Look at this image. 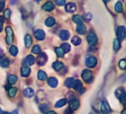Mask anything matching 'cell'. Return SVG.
<instances>
[{
  "label": "cell",
  "mask_w": 126,
  "mask_h": 114,
  "mask_svg": "<svg viewBox=\"0 0 126 114\" xmlns=\"http://www.w3.org/2000/svg\"><path fill=\"white\" fill-rule=\"evenodd\" d=\"M82 78L86 83H91L93 81V73L90 70L86 69L82 72Z\"/></svg>",
  "instance_id": "obj_1"
},
{
  "label": "cell",
  "mask_w": 126,
  "mask_h": 114,
  "mask_svg": "<svg viewBox=\"0 0 126 114\" xmlns=\"http://www.w3.org/2000/svg\"><path fill=\"white\" fill-rule=\"evenodd\" d=\"M6 42L8 44H12L13 42V29L11 27L6 28Z\"/></svg>",
  "instance_id": "obj_2"
},
{
  "label": "cell",
  "mask_w": 126,
  "mask_h": 114,
  "mask_svg": "<svg viewBox=\"0 0 126 114\" xmlns=\"http://www.w3.org/2000/svg\"><path fill=\"white\" fill-rule=\"evenodd\" d=\"M97 63V59L94 56H90L86 59V65L89 68H94Z\"/></svg>",
  "instance_id": "obj_3"
},
{
  "label": "cell",
  "mask_w": 126,
  "mask_h": 114,
  "mask_svg": "<svg viewBox=\"0 0 126 114\" xmlns=\"http://www.w3.org/2000/svg\"><path fill=\"white\" fill-rule=\"evenodd\" d=\"M47 61V55L46 53L44 52H40L38 53V56H37V63L39 66H43Z\"/></svg>",
  "instance_id": "obj_4"
},
{
  "label": "cell",
  "mask_w": 126,
  "mask_h": 114,
  "mask_svg": "<svg viewBox=\"0 0 126 114\" xmlns=\"http://www.w3.org/2000/svg\"><path fill=\"white\" fill-rule=\"evenodd\" d=\"M116 34H117V37L120 38V39H124L125 38V35H126V29L124 27L120 26L117 28V30H116Z\"/></svg>",
  "instance_id": "obj_5"
},
{
  "label": "cell",
  "mask_w": 126,
  "mask_h": 114,
  "mask_svg": "<svg viewBox=\"0 0 126 114\" xmlns=\"http://www.w3.org/2000/svg\"><path fill=\"white\" fill-rule=\"evenodd\" d=\"M34 62H35V59H34V57H33V56H32V55H28V56L24 59V61H23L24 65H25V66H27V67L33 65V64H34Z\"/></svg>",
  "instance_id": "obj_6"
},
{
  "label": "cell",
  "mask_w": 126,
  "mask_h": 114,
  "mask_svg": "<svg viewBox=\"0 0 126 114\" xmlns=\"http://www.w3.org/2000/svg\"><path fill=\"white\" fill-rule=\"evenodd\" d=\"M87 41L90 45H94L96 42H97V38H96V35L94 33H89L87 35Z\"/></svg>",
  "instance_id": "obj_7"
},
{
  "label": "cell",
  "mask_w": 126,
  "mask_h": 114,
  "mask_svg": "<svg viewBox=\"0 0 126 114\" xmlns=\"http://www.w3.org/2000/svg\"><path fill=\"white\" fill-rule=\"evenodd\" d=\"M100 110H101L102 114H109L110 108H109V105H108V103H107L106 101H102V102H101Z\"/></svg>",
  "instance_id": "obj_8"
},
{
  "label": "cell",
  "mask_w": 126,
  "mask_h": 114,
  "mask_svg": "<svg viewBox=\"0 0 126 114\" xmlns=\"http://www.w3.org/2000/svg\"><path fill=\"white\" fill-rule=\"evenodd\" d=\"M34 37L36 38V39H38V40H43L44 39V37H45V33H44V31L42 30V29H36L35 31H34Z\"/></svg>",
  "instance_id": "obj_9"
},
{
  "label": "cell",
  "mask_w": 126,
  "mask_h": 114,
  "mask_svg": "<svg viewBox=\"0 0 126 114\" xmlns=\"http://www.w3.org/2000/svg\"><path fill=\"white\" fill-rule=\"evenodd\" d=\"M42 9H43L44 11L50 12V11H52V10L54 9V4H53L51 1H47V2H45V3L43 4Z\"/></svg>",
  "instance_id": "obj_10"
},
{
  "label": "cell",
  "mask_w": 126,
  "mask_h": 114,
  "mask_svg": "<svg viewBox=\"0 0 126 114\" xmlns=\"http://www.w3.org/2000/svg\"><path fill=\"white\" fill-rule=\"evenodd\" d=\"M59 37L62 40H67L70 37V32L68 30H66V29H62V30L59 31Z\"/></svg>",
  "instance_id": "obj_11"
},
{
  "label": "cell",
  "mask_w": 126,
  "mask_h": 114,
  "mask_svg": "<svg viewBox=\"0 0 126 114\" xmlns=\"http://www.w3.org/2000/svg\"><path fill=\"white\" fill-rule=\"evenodd\" d=\"M65 9H66V11H67L68 13H73V12H75V11H76L77 6H76V4H75V3L70 2V3H68V4L65 6Z\"/></svg>",
  "instance_id": "obj_12"
},
{
  "label": "cell",
  "mask_w": 126,
  "mask_h": 114,
  "mask_svg": "<svg viewBox=\"0 0 126 114\" xmlns=\"http://www.w3.org/2000/svg\"><path fill=\"white\" fill-rule=\"evenodd\" d=\"M47 83H48L49 86H51V87H56L57 85H58V81H57V79L54 78V77H50V78H48Z\"/></svg>",
  "instance_id": "obj_13"
},
{
  "label": "cell",
  "mask_w": 126,
  "mask_h": 114,
  "mask_svg": "<svg viewBox=\"0 0 126 114\" xmlns=\"http://www.w3.org/2000/svg\"><path fill=\"white\" fill-rule=\"evenodd\" d=\"M23 93H24V95H25L26 97H32V96H33V94H34L33 89H32V87H27V88H25V89L23 90Z\"/></svg>",
  "instance_id": "obj_14"
},
{
  "label": "cell",
  "mask_w": 126,
  "mask_h": 114,
  "mask_svg": "<svg viewBox=\"0 0 126 114\" xmlns=\"http://www.w3.org/2000/svg\"><path fill=\"white\" fill-rule=\"evenodd\" d=\"M75 83H76V80H75L74 78H68V79H66V81H65V86H66L67 87H74Z\"/></svg>",
  "instance_id": "obj_15"
},
{
  "label": "cell",
  "mask_w": 126,
  "mask_h": 114,
  "mask_svg": "<svg viewBox=\"0 0 126 114\" xmlns=\"http://www.w3.org/2000/svg\"><path fill=\"white\" fill-rule=\"evenodd\" d=\"M79 106H80V102H79V100H77V99H74V100H72L71 102H70V109L71 110H76V109H78L79 108Z\"/></svg>",
  "instance_id": "obj_16"
},
{
  "label": "cell",
  "mask_w": 126,
  "mask_h": 114,
  "mask_svg": "<svg viewBox=\"0 0 126 114\" xmlns=\"http://www.w3.org/2000/svg\"><path fill=\"white\" fill-rule=\"evenodd\" d=\"M30 73H31V69L29 67H27V66H23L22 67V69H21V75L23 77H28L30 75Z\"/></svg>",
  "instance_id": "obj_17"
},
{
  "label": "cell",
  "mask_w": 126,
  "mask_h": 114,
  "mask_svg": "<svg viewBox=\"0 0 126 114\" xmlns=\"http://www.w3.org/2000/svg\"><path fill=\"white\" fill-rule=\"evenodd\" d=\"M76 30H77V32H78L79 34H84V33H86V27H85L83 24L78 25Z\"/></svg>",
  "instance_id": "obj_18"
},
{
  "label": "cell",
  "mask_w": 126,
  "mask_h": 114,
  "mask_svg": "<svg viewBox=\"0 0 126 114\" xmlns=\"http://www.w3.org/2000/svg\"><path fill=\"white\" fill-rule=\"evenodd\" d=\"M54 25H55V19H54V18L49 17V18H47V19L45 20V26H47V27H52V26H54Z\"/></svg>",
  "instance_id": "obj_19"
},
{
  "label": "cell",
  "mask_w": 126,
  "mask_h": 114,
  "mask_svg": "<svg viewBox=\"0 0 126 114\" xmlns=\"http://www.w3.org/2000/svg\"><path fill=\"white\" fill-rule=\"evenodd\" d=\"M52 67L55 71H59L60 69H62L63 67V63L62 62H59V61H55L53 64H52Z\"/></svg>",
  "instance_id": "obj_20"
},
{
  "label": "cell",
  "mask_w": 126,
  "mask_h": 114,
  "mask_svg": "<svg viewBox=\"0 0 126 114\" xmlns=\"http://www.w3.org/2000/svg\"><path fill=\"white\" fill-rule=\"evenodd\" d=\"M9 64H10V60L8 58H2V59H0V66L1 67L6 68V67L9 66Z\"/></svg>",
  "instance_id": "obj_21"
},
{
  "label": "cell",
  "mask_w": 126,
  "mask_h": 114,
  "mask_svg": "<svg viewBox=\"0 0 126 114\" xmlns=\"http://www.w3.org/2000/svg\"><path fill=\"white\" fill-rule=\"evenodd\" d=\"M17 81H18V78H17L16 75H10V76L8 77V82H9L10 85H14V84H16Z\"/></svg>",
  "instance_id": "obj_22"
},
{
  "label": "cell",
  "mask_w": 126,
  "mask_h": 114,
  "mask_svg": "<svg viewBox=\"0 0 126 114\" xmlns=\"http://www.w3.org/2000/svg\"><path fill=\"white\" fill-rule=\"evenodd\" d=\"M66 102H67V99L66 98H62V99H59L56 103H55V107L56 108H59V107H62V106H64L65 104H66Z\"/></svg>",
  "instance_id": "obj_23"
},
{
  "label": "cell",
  "mask_w": 126,
  "mask_h": 114,
  "mask_svg": "<svg viewBox=\"0 0 126 114\" xmlns=\"http://www.w3.org/2000/svg\"><path fill=\"white\" fill-rule=\"evenodd\" d=\"M73 22H75L78 25H81V24H83V17L80 15H76L73 17Z\"/></svg>",
  "instance_id": "obj_24"
},
{
  "label": "cell",
  "mask_w": 126,
  "mask_h": 114,
  "mask_svg": "<svg viewBox=\"0 0 126 114\" xmlns=\"http://www.w3.org/2000/svg\"><path fill=\"white\" fill-rule=\"evenodd\" d=\"M37 78H38V80H40V81H44V80H46L47 76H46L45 72H43V71L40 70V71L37 72Z\"/></svg>",
  "instance_id": "obj_25"
},
{
  "label": "cell",
  "mask_w": 126,
  "mask_h": 114,
  "mask_svg": "<svg viewBox=\"0 0 126 114\" xmlns=\"http://www.w3.org/2000/svg\"><path fill=\"white\" fill-rule=\"evenodd\" d=\"M114 9H115V12H117V13H121V12H122V10H123V6H122V3H121L120 1L116 2Z\"/></svg>",
  "instance_id": "obj_26"
},
{
  "label": "cell",
  "mask_w": 126,
  "mask_h": 114,
  "mask_svg": "<svg viewBox=\"0 0 126 114\" xmlns=\"http://www.w3.org/2000/svg\"><path fill=\"white\" fill-rule=\"evenodd\" d=\"M25 44H26V47H30L32 45V37L30 34H26L25 36Z\"/></svg>",
  "instance_id": "obj_27"
},
{
  "label": "cell",
  "mask_w": 126,
  "mask_h": 114,
  "mask_svg": "<svg viewBox=\"0 0 126 114\" xmlns=\"http://www.w3.org/2000/svg\"><path fill=\"white\" fill-rule=\"evenodd\" d=\"M74 88H75L77 91H80V90L83 88V84H82V82H81V81H79V80H76V83H75Z\"/></svg>",
  "instance_id": "obj_28"
},
{
  "label": "cell",
  "mask_w": 126,
  "mask_h": 114,
  "mask_svg": "<svg viewBox=\"0 0 126 114\" xmlns=\"http://www.w3.org/2000/svg\"><path fill=\"white\" fill-rule=\"evenodd\" d=\"M17 91H18V89H17L16 87H10V88L8 89V95H9L10 97H14V96L17 94Z\"/></svg>",
  "instance_id": "obj_29"
},
{
  "label": "cell",
  "mask_w": 126,
  "mask_h": 114,
  "mask_svg": "<svg viewBox=\"0 0 126 114\" xmlns=\"http://www.w3.org/2000/svg\"><path fill=\"white\" fill-rule=\"evenodd\" d=\"M48 107H49V105H48V104H46V103H43V104H40L38 108H39L40 112L46 113V112H47V110H48Z\"/></svg>",
  "instance_id": "obj_30"
},
{
  "label": "cell",
  "mask_w": 126,
  "mask_h": 114,
  "mask_svg": "<svg viewBox=\"0 0 126 114\" xmlns=\"http://www.w3.org/2000/svg\"><path fill=\"white\" fill-rule=\"evenodd\" d=\"M71 41H72V43H73L74 45H79V44L81 43V41H82V40H81V38H80L79 36L75 35V36H73V37H72V40H71Z\"/></svg>",
  "instance_id": "obj_31"
},
{
  "label": "cell",
  "mask_w": 126,
  "mask_h": 114,
  "mask_svg": "<svg viewBox=\"0 0 126 114\" xmlns=\"http://www.w3.org/2000/svg\"><path fill=\"white\" fill-rule=\"evenodd\" d=\"M60 48L63 50V52H64V53H67V52H69V51H70V45H69L68 43H62Z\"/></svg>",
  "instance_id": "obj_32"
},
{
  "label": "cell",
  "mask_w": 126,
  "mask_h": 114,
  "mask_svg": "<svg viewBox=\"0 0 126 114\" xmlns=\"http://www.w3.org/2000/svg\"><path fill=\"white\" fill-rule=\"evenodd\" d=\"M9 51H10L11 55H13V56H16V55L18 54V48H17V47L15 46V45H12V46L10 47Z\"/></svg>",
  "instance_id": "obj_33"
},
{
  "label": "cell",
  "mask_w": 126,
  "mask_h": 114,
  "mask_svg": "<svg viewBox=\"0 0 126 114\" xmlns=\"http://www.w3.org/2000/svg\"><path fill=\"white\" fill-rule=\"evenodd\" d=\"M113 48H114L115 51H117L120 48V41L118 40V38L114 39V41H113Z\"/></svg>",
  "instance_id": "obj_34"
},
{
  "label": "cell",
  "mask_w": 126,
  "mask_h": 114,
  "mask_svg": "<svg viewBox=\"0 0 126 114\" xmlns=\"http://www.w3.org/2000/svg\"><path fill=\"white\" fill-rule=\"evenodd\" d=\"M55 53L57 54V56L58 57H63V55H64V52H63V50L60 48V47H55Z\"/></svg>",
  "instance_id": "obj_35"
},
{
  "label": "cell",
  "mask_w": 126,
  "mask_h": 114,
  "mask_svg": "<svg viewBox=\"0 0 126 114\" xmlns=\"http://www.w3.org/2000/svg\"><path fill=\"white\" fill-rule=\"evenodd\" d=\"M32 53H34V54H38V53H40V46L39 45H34L33 47H32Z\"/></svg>",
  "instance_id": "obj_36"
},
{
  "label": "cell",
  "mask_w": 126,
  "mask_h": 114,
  "mask_svg": "<svg viewBox=\"0 0 126 114\" xmlns=\"http://www.w3.org/2000/svg\"><path fill=\"white\" fill-rule=\"evenodd\" d=\"M119 67H120V69L125 70V68H126V60H125V59L120 60V62H119Z\"/></svg>",
  "instance_id": "obj_37"
},
{
  "label": "cell",
  "mask_w": 126,
  "mask_h": 114,
  "mask_svg": "<svg viewBox=\"0 0 126 114\" xmlns=\"http://www.w3.org/2000/svg\"><path fill=\"white\" fill-rule=\"evenodd\" d=\"M10 16H11V10H9V9L5 10V11H4V18L9 19V18H10Z\"/></svg>",
  "instance_id": "obj_38"
},
{
  "label": "cell",
  "mask_w": 126,
  "mask_h": 114,
  "mask_svg": "<svg viewBox=\"0 0 126 114\" xmlns=\"http://www.w3.org/2000/svg\"><path fill=\"white\" fill-rule=\"evenodd\" d=\"M118 98L120 99V101H121V102H125V100H126V93L123 91V92L121 93V95H120Z\"/></svg>",
  "instance_id": "obj_39"
},
{
  "label": "cell",
  "mask_w": 126,
  "mask_h": 114,
  "mask_svg": "<svg viewBox=\"0 0 126 114\" xmlns=\"http://www.w3.org/2000/svg\"><path fill=\"white\" fill-rule=\"evenodd\" d=\"M122 92H123V89H122V88H117V89L115 90V95H116L117 97H119Z\"/></svg>",
  "instance_id": "obj_40"
},
{
  "label": "cell",
  "mask_w": 126,
  "mask_h": 114,
  "mask_svg": "<svg viewBox=\"0 0 126 114\" xmlns=\"http://www.w3.org/2000/svg\"><path fill=\"white\" fill-rule=\"evenodd\" d=\"M55 3H56L58 6H64L65 0H55Z\"/></svg>",
  "instance_id": "obj_41"
},
{
  "label": "cell",
  "mask_w": 126,
  "mask_h": 114,
  "mask_svg": "<svg viewBox=\"0 0 126 114\" xmlns=\"http://www.w3.org/2000/svg\"><path fill=\"white\" fill-rule=\"evenodd\" d=\"M4 8H5V4H4V2H0V12H2V11L4 10Z\"/></svg>",
  "instance_id": "obj_42"
},
{
  "label": "cell",
  "mask_w": 126,
  "mask_h": 114,
  "mask_svg": "<svg viewBox=\"0 0 126 114\" xmlns=\"http://www.w3.org/2000/svg\"><path fill=\"white\" fill-rule=\"evenodd\" d=\"M65 114H72V110H71L70 108L66 109V110H65Z\"/></svg>",
  "instance_id": "obj_43"
},
{
  "label": "cell",
  "mask_w": 126,
  "mask_h": 114,
  "mask_svg": "<svg viewBox=\"0 0 126 114\" xmlns=\"http://www.w3.org/2000/svg\"><path fill=\"white\" fill-rule=\"evenodd\" d=\"M3 23H4V17L0 16V25H2Z\"/></svg>",
  "instance_id": "obj_44"
},
{
  "label": "cell",
  "mask_w": 126,
  "mask_h": 114,
  "mask_svg": "<svg viewBox=\"0 0 126 114\" xmlns=\"http://www.w3.org/2000/svg\"><path fill=\"white\" fill-rule=\"evenodd\" d=\"M9 114H19V111H18V110H14L13 112H11V113H9Z\"/></svg>",
  "instance_id": "obj_45"
},
{
  "label": "cell",
  "mask_w": 126,
  "mask_h": 114,
  "mask_svg": "<svg viewBox=\"0 0 126 114\" xmlns=\"http://www.w3.org/2000/svg\"><path fill=\"white\" fill-rule=\"evenodd\" d=\"M46 114H57V113L54 111H48V112H46Z\"/></svg>",
  "instance_id": "obj_46"
},
{
  "label": "cell",
  "mask_w": 126,
  "mask_h": 114,
  "mask_svg": "<svg viewBox=\"0 0 126 114\" xmlns=\"http://www.w3.org/2000/svg\"><path fill=\"white\" fill-rule=\"evenodd\" d=\"M4 55V52H3V50L2 49H0V57H2Z\"/></svg>",
  "instance_id": "obj_47"
},
{
  "label": "cell",
  "mask_w": 126,
  "mask_h": 114,
  "mask_svg": "<svg viewBox=\"0 0 126 114\" xmlns=\"http://www.w3.org/2000/svg\"><path fill=\"white\" fill-rule=\"evenodd\" d=\"M109 1H110V0H103L104 3H107V2H109Z\"/></svg>",
  "instance_id": "obj_48"
},
{
  "label": "cell",
  "mask_w": 126,
  "mask_h": 114,
  "mask_svg": "<svg viewBox=\"0 0 126 114\" xmlns=\"http://www.w3.org/2000/svg\"><path fill=\"white\" fill-rule=\"evenodd\" d=\"M125 113H126V110H125V109H124V110H123V111H122V114H125Z\"/></svg>",
  "instance_id": "obj_49"
},
{
  "label": "cell",
  "mask_w": 126,
  "mask_h": 114,
  "mask_svg": "<svg viewBox=\"0 0 126 114\" xmlns=\"http://www.w3.org/2000/svg\"><path fill=\"white\" fill-rule=\"evenodd\" d=\"M2 30V25H0V31Z\"/></svg>",
  "instance_id": "obj_50"
},
{
  "label": "cell",
  "mask_w": 126,
  "mask_h": 114,
  "mask_svg": "<svg viewBox=\"0 0 126 114\" xmlns=\"http://www.w3.org/2000/svg\"><path fill=\"white\" fill-rule=\"evenodd\" d=\"M0 114H3V111H2L1 109H0Z\"/></svg>",
  "instance_id": "obj_51"
},
{
  "label": "cell",
  "mask_w": 126,
  "mask_h": 114,
  "mask_svg": "<svg viewBox=\"0 0 126 114\" xmlns=\"http://www.w3.org/2000/svg\"><path fill=\"white\" fill-rule=\"evenodd\" d=\"M3 1H4V0H0V2H3Z\"/></svg>",
  "instance_id": "obj_52"
},
{
  "label": "cell",
  "mask_w": 126,
  "mask_h": 114,
  "mask_svg": "<svg viewBox=\"0 0 126 114\" xmlns=\"http://www.w3.org/2000/svg\"><path fill=\"white\" fill-rule=\"evenodd\" d=\"M37 1H40V0H37Z\"/></svg>",
  "instance_id": "obj_53"
}]
</instances>
